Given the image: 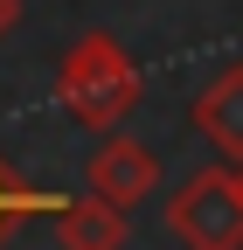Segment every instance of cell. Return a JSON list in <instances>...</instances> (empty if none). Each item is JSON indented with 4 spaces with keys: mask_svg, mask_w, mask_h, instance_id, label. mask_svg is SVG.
<instances>
[{
    "mask_svg": "<svg viewBox=\"0 0 243 250\" xmlns=\"http://www.w3.org/2000/svg\"><path fill=\"white\" fill-rule=\"evenodd\" d=\"M56 98H63V111L77 125H90V132H118L139 98H146V77H139V62L125 56V42L118 35H83L70 56H63V70H56Z\"/></svg>",
    "mask_w": 243,
    "mask_h": 250,
    "instance_id": "6da1fadb",
    "label": "cell"
},
{
    "mask_svg": "<svg viewBox=\"0 0 243 250\" xmlns=\"http://www.w3.org/2000/svg\"><path fill=\"white\" fill-rule=\"evenodd\" d=\"M167 229L188 250H243V181L236 167H202L167 195Z\"/></svg>",
    "mask_w": 243,
    "mask_h": 250,
    "instance_id": "7a4b0ae2",
    "label": "cell"
},
{
    "mask_svg": "<svg viewBox=\"0 0 243 250\" xmlns=\"http://www.w3.org/2000/svg\"><path fill=\"white\" fill-rule=\"evenodd\" d=\"M160 153L146 146V139H125V132H104L98 153L83 160V195H98L111 208H139L146 195L160 188Z\"/></svg>",
    "mask_w": 243,
    "mask_h": 250,
    "instance_id": "3957f363",
    "label": "cell"
},
{
    "mask_svg": "<svg viewBox=\"0 0 243 250\" xmlns=\"http://www.w3.org/2000/svg\"><path fill=\"white\" fill-rule=\"evenodd\" d=\"M188 118H195V132L216 146L223 160H236V167H243V62H229V70L202 90Z\"/></svg>",
    "mask_w": 243,
    "mask_h": 250,
    "instance_id": "277c9868",
    "label": "cell"
},
{
    "mask_svg": "<svg viewBox=\"0 0 243 250\" xmlns=\"http://www.w3.org/2000/svg\"><path fill=\"white\" fill-rule=\"evenodd\" d=\"M132 223L125 208H111L98 195H63V208H56V243L63 250H125Z\"/></svg>",
    "mask_w": 243,
    "mask_h": 250,
    "instance_id": "5b68a950",
    "label": "cell"
},
{
    "mask_svg": "<svg viewBox=\"0 0 243 250\" xmlns=\"http://www.w3.org/2000/svg\"><path fill=\"white\" fill-rule=\"evenodd\" d=\"M63 208V195H49V188H28L14 167H7V153H0V250H7V236L28 223V215H56Z\"/></svg>",
    "mask_w": 243,
    "mask_h": 250,
    "instance_id": "8992f818",
    "label": "cell"
},
{
    "mask_svg": "<svg viewBox=\"0 0 243 250\" xmlns=\"http://www.w3.org/2000/svg\"><path fill=\"white\" fill-rule=\"evenodd\" d=\"M14 21H21V0H0V42L14 35Z\"/></svg>",
    "mask_w": 243,
    "mask_h": 250,
    "instance_id": "52a82bcc",
    "label": "cell"
},
{
    "mask_svg": "<svg viewBox=\"0 0 243 250\" xmlns=\"http://www.w3.org/2000/svg\"><path fill=\"white\" fill-rule=\"evenodd\" d=\"M236 181H243V167H236Z\"/></svg>",
    "mask_w": 243,
    "mask_h": 250,
    "instance_id": "ba28073f",
    "label": "cell"
}]
</instances>
